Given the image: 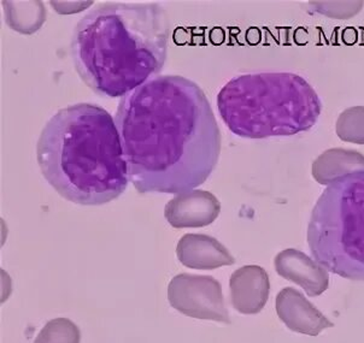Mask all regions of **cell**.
Wrapping results in <instances>:
<instances>
[{
    "label": "cell",
    "mask_w": 364,
    "mask_h": 343,
    "mask_svg": "<svg viewBox=\"0 0 364 343\" xmlns=\"http://www.w3.org/2000/svg\"><path fill=\"white\" fill-rule=\"evenodd\" d=\"M218 107L233 134L259 140L310 131L320 117L322 103L301 76L261 72L230 80L218 94Z\"/></svg>",
    "instance_id": "277c9868"
},
{
    "label": "cell",
    "mask_w": 364,
    "mask_h": 343,
    "mask_svg": "<svg viewBox=\"0 0 364 343\" xmlns=\"http://www.w3.org/2000/svg\"><path fill=\"white\" fill-rule=\"evenodd\" d=\"M275 308L286 327L303 335L317 336L327 327H334L299 290L291 287L277 294Z\"/></svg>",
    "instance_id": "ba28073f"
},
{
    "label": "cell",
    "mask_w": 364,
    "mask_h": 343,
    "mask_svg": "<svg viewBox=\"0 0 364 343\" xmlns=\"http://www.w3.org/2000/svg\"><path fill=\"white\" fill-rule=\"evenodd\" d=\"M279 276L301 285L309 296H320L329 287L328 271L298 249H289L274 259Z\"/></svg>",
    "instance_id": "30bf717a"
},
{
    "label": "cell",
    "mask_w": 364,
    "mask_h": 343,
    "mask_svg": "<svg viewBox=\"0 0 364 343\" xmlns=\"http://www.w3.org/2000/svg\"><path fill=\"white\" fill-rule=\"evenodd\" d=\"M176 256L183 266L194 270H215L235 263L221 242L204 234L183 235L178 242Z\"/></svg>",
    "instance_id": "8fae6325"
},
{
    "label": "cell",
    "mask_w": 364,
    "mask_h": 343,
    "mask_svg": "<svg viewBox=\"0 0 364 343\" xmlns=\"http://www.w3.org/2000/svg\"><path fill=\"white\" fill-rule=\"evenodd\" d=\"M36 159L48 185L68 202L104 205L127 190L119 131L103 107L81 103L60 109L40 134Z\"/></svg>",
    "instance_id": "3957f363"
},
{
    "label": "cell",
    "mask_w": 364,
    "mask_h": 343,
    "mask_svg": "<svg viewBox=\"0 0 364 343\" xmlns=\"http://www.w3.org/2000/svg\"><path fill=\"white\" fill-rule=\"evenodd\" d=\"M313 11L322 16L336 18V20H348L358 15L364 6L362 0H341V1H309Z\"/></svg>",
    "instance_id": "2e32d148"
},
{
    "label": "cell",
    "mask_w": 364,
    "mask_h": 343,
    "mask_svg": "<svg viewBox=\"0 0 364 343\" xmlns=\"http://www.w3.org/2000/svg\"><path fill=\"white\" fill-rule=\"evenodd\" d=\"M221 204L206 190H191L175 195L166 202L164 217L175 229L203 228L216 221Z\"/></svg>",
    "instance_id": "52a82bcc"
},
{
    "label": "cell",
    "mask_w": 364,
    "mask_h": 343,
    "mask_svg": "<svg viewBox=\"0 0 364 343\" xmlns=\"http://www.w3.org/2000/svg\"><path fill=\"white\" fill-rule=\"evenodd\" d=\"M337 135L345 142L364 145V107H348L338 117Z\"/></svg>",
    "instance_id": "5bb4252c"
},
{
    "label": "cell",
    "mask_w": 364,
    "mask_h": 343,
    "mask_svg": "<svg viewBox=\"0 0 364 343\" xmlns=\"http://www.w3.org/2000/svg\"><path fill=\"white\" fill-rule=\"evenodd\" d=\"M364 170V156L350 148H329L314 160L311 174L320 185H329L346 175Z\"/></svg>",
    "instance_id": "7c38bea8"
},
{
    "label": "cell",
    "mask_w": 364,
    "mask_h": 343,
    "mask_svg": "<svg viewBox=\"0 0 364 343\" xmlns=\"http://www.w3.org/2000/svg\"><path fill=\"white\" fill-rule=\"evenodd\" d=\"M168 300L171 307L197 320L232 323L225 306L222 285L211 276L180 273L168 285Z\"/></svg>",
    "instance_id": "8992f818"
},
{
    "label": "cell",
    "mask_w": 364,
    "mask_h": 343,
    "mask_svg": "<svg viewBox=\"0 0 364 343\" xmlns=\"http://www.w3.org/2000/svg\"><path fill=\"white\" fill-rule=\"evenodd\" d=\"M306 239L327 271L364 281V170L327 185L314 206Z\"/></svg>",
    "instance_id": "5b68a950"
},
{
    "label": "cell",
    "mask_w": 364,
    "mask_h": 343,
    "mask_svg": "<svg viewBox=\"0 0 364 343\" xmlns=\"http://www.w3.org/2000/svg\"><path fill=\"white\" fill-rule=\"evenodd\" d=\"M115 124L139 193L191 192L218 165V121L202 88L186 77L156 76L135 88L119 100Z\"/></svg>",
    "instance_id": "6da1fadb"
},
{
    "label": "cell",
    "mask_w": 364,
    "mask_h": 343,
    "mask_svg": "<svg viewBox=\"0 0 364 343\" xmlns=\"http://www.w3.org/2000/svg\"><path fill=\"white\" fill-rule=\"evenodd\" d=\"M3 5L9 27L22 34L36 32L46 20L41 1H3Z\"/></svg>",
    "instance_id": "4fadbf2b"
},
{
    "label": "cell",
    "mask_w": 364,
    "mask_h": 343,
    "mask_svg": "<svg viewBox=\"0 0 364 343\" xmlns=\"http://www.w3.org/2000/svg\"><path fill=\"white\" fill-rule=\"evenodd\" d=\"M169 38L171 21L161 5L107 1L76 24L73 62L92 91L123 98L161 72Z\"/></svg>",
    "instance_id": "7a4b0ae2"
},
{
    "label": "cell",
    "mask_w": 364,
    "mask_h": 343,
    "mask_svg": "<svg viewBox=\"0 0 364 343\" xmlns=\"http://www.w3.org/2000/svg\"><path fill=\"white\" fill-rule=\"evenodd\" d=\"M81 334L76 324L67 318H55L45 324L34 343H80Z\"/></svg>",
    "instance_id": "9a60e30c"
},
{
    "label": "cell",
    "mask_w": 364,
    "mask_h": 343,
    "mask_svg": "<svg viewBox=\"0 0 364 343\" xmlns=\"http://www.w3.org/2000/svg\"><path fill=\"white\" fill-rule=\"evenodd\" d=\"M230 301L242 315H257L269 299V275L258 265L235 270L230 280Z\"/></svg>",
    "instance_id": "9c48e42d"
}]
</instances>
